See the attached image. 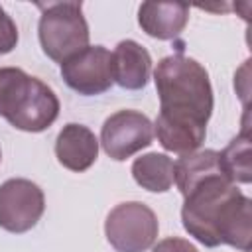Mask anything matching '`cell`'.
I'll list each match as a JSON object with an SVG mask.
<instances>
[{"instance_id":"cell-9","label":"cell","mask_w":252,"mask_h":252,"mask_svg":"<svg viewBox=\"0 0 252 252\" xmlns=\"http://www.w3.org/2000/svg\"><path fill=\"white\" fill-rule=\"evenodd\" d=\"M55 156L59 163L71 171H87L98 156V140L83 124H67L57 134L55 140Z\"/></svg>"},{"instance_id":"cell-3","label":"cell","mask_w":252,"mask_h":252,"mask_svg":"<svg viewBox=\"0 0 252 252\" xmlns=\"http://www.w3.org/2000/svg\"><path fill=\"white\" fill-rule=\"evenodd\" d=\"M0 116L22 132H43L59 116V98L24 69L0 67Z\"/></svg>"},{"instance_id":"cell-10","label":"cell","mask_w":252,"mask_h":252,"mask_svg":"<svg viewBox=\"0 0 252 252\" xmlns=\"http://www.w3.org/2000/svg\"><path fill=\"white\" fill-rule=\"evenodd\" d=\"M152 57L146 47L134 39H122L112 51V79L122 89L140 91L148 85Z\"/></svg>"},{"instance_id":"cell-2","label":"cell","mask_w":252,"mask_h":252,"mask_svg":"<svg viewBox=\"0 0 252 252\" xmlns=\"http://www.w3.org/2000/svg\"><path fill=\"white\" fill-rule=\"evenodd\" d=\"M183 228L201 244L250 250L252 201L224 175L217 173L195 185L181 207Z\"/></svg>"},{"instance_id":"cell-14","label":"cell","mask_w":252,"mask_h":252,"mask_svg":"<svg viewBox=\"0 0 252 252\" xmlns=\"http://www.w3.org/2000/svg\"><path fill=\"white\" fill-rule=\"evenodd\" d=\"M220 167L224 175L232 183H250L252 169H250V142L248 134L242 132L236 136L222 152H219Z\"/></svg>"},{"instance_id":"cell-7","label":"cell","mask_w":252,"mask_h":252,"mask_svg":"<svg viewBox=\"0 0 252 252\" xmlns=\"http://www.w3.org/2000/svg\"><path fill=\"white\" fill-rule=\"evenodd\" d=\"M154 140L152 120L138 110H118L110 114L100 130V144L108 158L124 161L148 148Z\"/></svg>"},{"instance_id":"cell-17","label":"cell","mask_w":252,"mask_h":252,"mask_svg":"<svg viewBox=\"0 0 252 252\" xmlns=\"http://www.w3.org/2000/svg\"><path fill=\"white\" fill-rule=\"evenodd\" d=\"M0 159H2V152H0Z\"/></svg>"},{"instance_id":"cell-8","label":"cell","mask_w":252,"mask_h":252,"mask_svg":"<svg viewBox=\"0 0 252 252\" xmlns=\"http://www.w3.org/2000/svg\"><path fill=\"white\" fill-rule=\"evenodd\" d=\"M61 77L79 94H102L114 83L112 53L104 45H89L61 63Z\"/></svg>"},{"instance_id":"cell-5","label":"cell","mask_w":252,"mask_h":252,"mask_svg":"<svg viewBox=\"0 0 252 252\" xmlns=\"http://www.w3.org/2000/svg\"><path fill=\"white\" fill-rule=\"evenodd\" d=\"M158 230L156 213L140 201L116 205L104 220L106 240L116 252H146L156 242Z\"/></svg>"},{"instance_id":"cell-15","label":"cell","mask_w":252,"mask_h":252,"mask_svg":"<svg viewBox=\"0 0 252 252\" xmlns=\"http://www.w3.org/2000/svg\"><path fill=\"white\" fill-rule=\"evenodd\" d=\"M18 43V28L8 12L0 6V55L10 53Z\"/></svg>"},{"instance_id":"cell-1","label":"cell","mask_w":252,"mask_h":252,"mask_svg":"<svg viewBox=\"0 0 252 252\" xmlns=\"http://www.w3.org/2000/svg\"><path fill=\"white\" fill-rule=\"evenodd\" d=\"M154 83L159 96V114L154 124L158 142L179 156L197 152L213 114V87L207 69L187 55H167L158 63Z\"/></svg>"},{"instance_id":"cell-16","label":"cell","mask_w":252,"mask_h":252,"mask_svg":"<svg viewBox=\"0 0 252 252\" xmlns=\"http://www.w3.org/2000/svg\"><path fill=\"white\" fill-rule=\"evenodd\" d=\"M152 252H199L189 240L185 238H179V236H169V238H163L159 240Z\"/></svg>"},{"instance_id":"cell-4","label":"cell","mask_w":252,"mask_h":252,"mask_svg":"<svg viewBox=\"0 0 252 252\" xmlns=\"http://www.w3.org/2000/svg\"><path fill=\"white\" fill-rule=\"evenodd\" d=\"M37 8L41 10L37 35L49 59L63 63L89 47V24L81 2H47L37 4Z\"/></svg>"},{"instance_id":"cell-6","label":"cell","mask_w":252,"mask_h":252,"mask_svg":"<svg viewBox=\"0 0 252 252\" xmlns=\"http://www.w3.org/2000/svg\"><path fill=\"white\" fill-rule=\"evenodd\" d=\"M45 211V197L39 185L14 177L0 185V228L22 234L32 230Z\"/></svg>"},{"instance_id":"cell-11","label":"cell","mask_w":252,"mask_h":252,"mask_svg":"<svg viewBox=\"0 0 252 252\" xmlns=\"http://www.w3.org/2000/svg\"><path fill=\"white\" fill-rule=\"evenodd\" d=\"M189 20V6L177 2H144L138 8L140 28L156 39L177 37Z\"/></svg>"},{"instance_id":"cell-13","label":"cell","mask_w":252,"mask_h":252,"mask_svg":"<svg viewBox=\"0 0 252 252\" xmlns=\"http://www.w3.org/2000/svg\"><path fill=\"white\" fill-rule=\"evenodd\" d=\"M134 181L152 193H165L173 185V161L165 154H146L134 159L132 163Z\"/></svg>"},{"instance_id":"cell-12","label":"cell","mask_w":252,"mask_h":252,"mask_svg":"<svg viewBox=\"0 0 252 252\" xmlns=\"http://www.w3.org/2000/svg\"><path fill=\"white\" fill-rule=\"evenodd\" d=\"M224 173L220 167L219 152L215 150H201L181 156L173 163V181L177 183L179 193L185 197L195 185L205 181L211 175Z\"/></svg>"}]
</instances>
